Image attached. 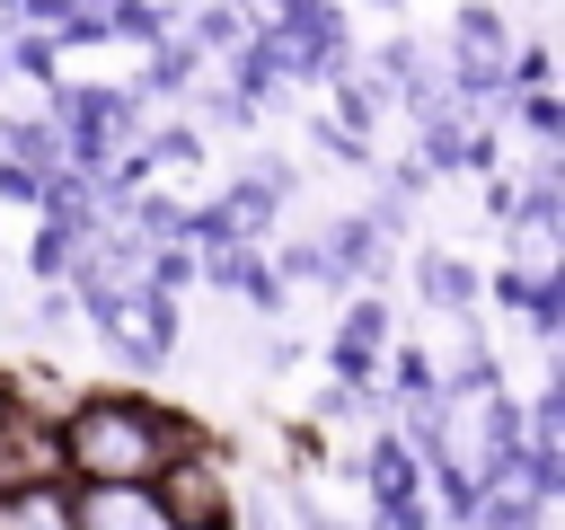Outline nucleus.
<instances>
[{
    "label": "nucleus",
    "mask_w": 565,
    "mask_h": 530,
    "mask_svg": "<svg viewBox=\"0 0 565 530\" xmlns=\"http://www.w3.org/2000/svg\"><path fill=\"white\" fill-rule=\"evenodd\" d=\"M62 451H71V468H88L97 486H150L185 442H177L168 415L132 406V398H88V406L62 424Z\"/></svg>",
    "instance_id": "obj_1"
},
{
    "label": "nucleus",
    "mask_w": 565,
    "mask_h": 530,
    "mask_svg": "<svg viewBox=\"0 0 565 530\" xmlns=\"http://www.w3.org/2000/svg\"><path fill=\"white\" fill-rule=\"evenodd\" d=\"M71 530H177V504L159 486H88L71 504Z\"/></svg>",
    "instance_id": "obj_2"
},
{
    "label": "nucleus",
    "mask_w": 565,
    "mask_h": 530,
    "mask_svg": "<svg viewBox=\"0 0 565 530\" xmlns=\"http://www.w3.org/2000/svg\"><path fill=\"white\" fill-rule=\"evenodd\" d=\"M380 336H388V300H380V292H353V309H344V327H335V344H327L335 389H362V380L380 371Z\"/></svg>",
    "instance_id": "obj_3"
},
{
    "label": "nucleus",
    "mask_w": 565,
    "mask_h": 530,
    "mask_svg": "<svg viewBox=\"0 0 565 530\" xmlns=\"http://www.w3.org/2000/svg\"><path fill=\"white\" fill-rule=\"evenodd\" d=\"M415 292H424L433 309H450V318H468L486 283H477V265H468V256H450V247H424V256H415Z\"/></svg>",
    "instance_id": "obj_4"
},
{
    "label": "nucleus",
    "mask_w": 565,
    "mask_h": 530,
    "mask_svg": "<svg viewBox=\"0 0 565 530\" xmlns=\"http://www.w3.org/2000/svg\"><path fill=\"white\" fill-rule=\"evenodd\" d=\"M212 203H221V221H230V239H238V247H265V239H274V221H282V194H274L265 177H238V186H230V194H212Z\"/></svg>",
    "instance_id": "obj_5"
},
{
    "label": "nucleus",
    "mask_w": 565,
    "mask_h": 530,
    "mask_svg": "<svg viewBox=\"0 0 565 530\" xmlns=\"http://www.w3.org/2000/svg\"><path fill=\"white\" fill-rule=\"evenodd\" d=\"M318 247H327V265L344 274V292H353V274H380V230H371V212H335Z\"/></svg>",
    "instance_id": "obj_6"
},
{
    "label": "nucleus",
    "mask_w": 565,
    "mask_h": 530,
    "mask_svg": "<svg viewBox=\"0 0 565 530\" xmlns=\"http://www.w3.org/2000/svg\"><path fill=\"white\" fill-rule=\"evenodd\" d=\"M88 230H97V221H71V212H44V230H35V247H26V265H35V283H62V274H71V256L88 247Z\"/></svg>",
    "instance_id": "obj_7"
},
{
    "label": "nucleus",
    "mask_w": 565,
    "mask_h": 530,
    "mask_svg": "<svg viewBox=\"0 0 565 530\" xmlns=\"http://www.w3.org/2000/svg\"><path fill=\"white\" fill-rule=\"evenodd\" d=\"M274 88H282V62H274V44H265V35H247V44L230 53V97H238V106L256 115V106H265Z\"/></svg>",
    "instance_id": "obj_8"
},
{
    "label": "nucleus",
    "mask_w": 565,
    "mask_h": 530,
    "mask_svg": "<svg viewBox=\"0 0 565 530\" xmlns=\"http://www.w3.org/2000/svg\"><path fill=\"white\" fill-rule=\"evenodd\" d=\"M344 141H362L371 150V132H380V88L362 80V71H335V115H327Z\"/></svg>",
    "instance_id": "obj_9"
},
{
    "label": "nucleus",
    "mask_w": 565,
    "mask_h": 530,
    "mask_svg": "<svg viewBox=\"0 0 565 530\" xmlns=\"http://www.w3.org/2000/svg\"><path fill=\"white\" fill-rule=\"evenodd\" d=\"M0 530H71V495L18 486V495H0Z\"/></svg>",
    "instance_id": "obj_10"
},
{
    "label": "nucleus",
    "mask_w": 565,
    "mask_h": 530,
    "mask_svg": "<svg viewBox=\"0 0 565 530\" xmlns=\"http://www.w3.org/2000/svg\"><path fill=\"white\" fill-rule=\"evenodd\" d=\"M459 53H477V62H503V53H512V26H503V9L468 0V9H459Z\"/></svg>",
    "instance_id": "obj_11"
},
{
    "label": "nucleus",
    "mask_w": 565,
    "mask_h": 530,
    "mask_svg": "<svg viewBox=\"0 0 565 530\" xmlns=\"http://www.w3.org/2000/svg\"><path fill=\"white\" fill-rule=\"evenodd\" d=\"M477 521L486 530H547V504H530L521 486H486L477 495Z\"/></svg>",
    "instance_id": "obj_12"
},
{
    "label": "nucleus",
    "mask_w": 565,
    "mask_h": 530,
    "mask_svg": "<svg viewBox=\"0 0 565 530\" xmlns=\"http://www.w3.org/2000/svg\"><path fill=\"white\" fill-rule=\"evenodd\" d=\"M194 62H203L194 44H150V71H141V88H150V97H185V88H194Z\"/></svg>",
    "instance_id": "obj_13"
},
{
    "label": "nucleus",
    "mask_w": 565,
    "mask_h": 530,
    "mask_svg": "<svg viewBox=\"0 0 565 530\" xmlns=\"http://www.w3.org/2000/svg\"><path fill=\"white\" fill-rule=\"evenodd\" d=\"M397 362V398L415 406V415H433V398H441V371H433V353L424 344H406V353H388Z\"/></svg>",
    "instance_id": "obj_14"
},
{
    "label": "nucleus",
    "mask_w": 565,
    "mask_h": 530,
    "mask_svg": "<svg viewBox=\"0 0 565 530\" xmlns=\"http://www.w3.org/2000/svg\"><path fill=\"white\" fill-rule=\"evenodd\" d=\"M274 256H282V274H300V283H327V292H344V274L327 265V247H318V239H282Z\"/></svg>",
    "instance_id": "obj_15"
},
{
    "label": "nucleus",
    "mask_w": 565,
    "mask_h": 530,
    "mask_svg": "<svg viewBox=\"0 0 565 530\" xmlns=\"http://www.w3.org/2000/svg\"><path fill=\"white\" fill-rule=\"evenodd\" d=\"M521 132H530L539 150H547V141H565V106H556L547 88H539V97H521Z\"/></svg>",
    "instance_id": "obj_16"
},
{
    "label": "nucleus",
    "mask_w": 565,
    "mask_h": 530,
    "mask_svg": "<svg viewBox=\"0 0 565 530\" xmlns=\"http://www.w3.org/2000/svg\"><path fill=\"white\" fill-rule=\"evenodd\" d=\"M9 71L44 80V71H53V44H44V35H9Z\"/></svg>",
    "instance_id": "obj_17"
},
{
    "label": "nucleus",
    "mask_w": 565,
    "mask_h": 530,
    "mask_svg": "<svg viewBox=\"0 0 565 530\" xmlns=\"http://www.w3.org/2000/svg\"><path fill=\"white\" fill-rule=\"evenodd\" d=\"M380 71H388V80L406 88V80L424 71V53H415V35H388V44H380Z\"/></svg>",
    "instance_id": "obj_18"
},
{
    "label": "nucleus",
    "mask_w": 565,
    "mask_h": 530,
    "mask_svg": "<svg viewBox=\"0 0 565 530\" xmlns=\"http://www.w3.org/2000/svg\"><path fill=\"white\" fill-rule=\"evenodd\" d=\"M0 194H9V203H35V194H44V177H35V168H18V159H0Z\"/></svg>",
    "instance_id": "obj_19"
},
{
    "label": "nucleus",
    "mask_w": 565,
    "mask_h": 530,
    "mask_svg": "<svg viewBox=\"0 0 565 530\" xmlns=\"http://www.w3.org/2000/svg\"><path fill=\"white\" fill-rule=\"evenodd\" d=\"M486 212L512 221V212H521V186H512V177H486Z\"/></svg>",
    "instance_id": "obj_20"
},
{
    "label": "nucleus",
    "mask_w": 565,
    "mask_h": 530,
    "mask_svg": "<svg viewBox=\"0 0 565 530\" xmlns=\"http://www.w3.org/2000/svg\"><path fill=\"white\" fill-rule=\"evenodd\" d=\"M203 115H212V124H247V106H238L230 88H203Z\"/></svg>",
    "instance_id": "obj_21"
},
{
    "label": "nucleus",
    "mask_w": 565,
    "mask_h": 530,
    "mask_svg": "<svg viewBox=\"0 0 565 530\" xmlns=\"http://www.w3.org/2000/svg\"><path fill=\"white\" fill-rule=\"evenodd\" d=\"M18 9H26V0H0V26H18Z\"/></svg>",
    "instance_id": "obj_22"
}]
</instances>
